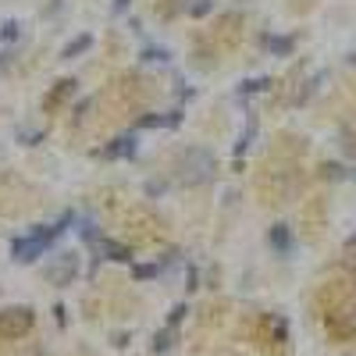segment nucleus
Segmentation results:
<instances>
[{
    "instance_id": "11",
    "label": "nucleus",
    "mask_w": 356,
    "mask_h": 356,
    "mask_svg": "<svg viewBox=\"0 0 356 356\" xmlns=\"http://www.w3.org/2000/svg\"><path fill=\"white\" fill-rule=\"evenodd\" d=\"M260 43H264L267 50H271L275 57H289V54H292V47H296V40H292V36H264Z\"/></svg>"
},
{
    "instance_id": "17",
    "label": "nucleus",
    "mask_w": 356,
    "mask_h": 356,
    "mask_svg": "<svg viewBox=\"0 0 356 356\" xmlns=\"http://www.w3.org/2000/svg\"><path fill=\"white\" fill-rule=\"evenodd\" d=\"M171 339H175V332H171V328L157 332V339H154V353H168V349H171Z\"/></svg>"
},
{
    "instance_id": "3",
    "label": "nucleus",
    "mask_w": 356,
    "mask_h": 356,
    "mask_svg": "<svg viewBox=\"0 0 356 356\" xmlns=\"http://www.w3.org/2000/svg\"><path fill=\"white\" fill-rule=\"evenodd\" d=\"M33 324H36L33 307H4V310H0V335H4V339L29 335V332H33Z\"/></svg>"
},
{
    "instance_id": "14",
    "label": "nucleus",
    "mask_w": 356,
    "mask_h": 356,
    "mask_svg": "<svg viewBox=\"0 0 356 356\" xmlns=\"http://www.w3.org/2000/svg\"><path fill=\"white\" fill-rule=\"evenodd\" d=\"M271 86V79H250L239 86V97H250V93H264V89Z\"/></svg>"
},
{
    "instance_id": "20",
    "label": "nucleus",
    "mask_w": 356,
    "mask_h": 356,
    "mask_svg": "<svg viewBox=\"0 0 356 356\" xmlns=\"http://www.w3.org/2000/svg\"><path fill=\"white\" fill-rule=\"evenodd\" d=\"M182 317H186V307H182V303H178V307L171 310V317H168V324H171V328H175V324H178V321H182Z\"/></svg>"
},
{
    "instance_id": "2",
    "label": "nucleus",
    "mask_w": 356,
    "mask_h": 356,
    "mask_svg": "<svg viewBox=\"0 0 356 356\" xmlns=\"http://www.w3.org/2000/svg\"><path fill=\"white\" fill-rule=\"evenodd\" d=\"M57 235H61V232H57L54 225H36L29 235H22V239L11 243V257L18 264H33V260H40L50 250V243L57 239Z\"/></svg>"
},
{
    "instance_id": "23",
    "label": "nucleus",
    "mask_w": 356,
    "mask_h": 356,
    "mask_svg": "<svg viewBox=\"0 0 356 356\" xmlns=\"http://www.w3.org/2000/svg\"><path fill=\"white\" fill-rule=\"evenodd\" d=\"M125 8H129V0H114V15H122Z\"/></svg>"
},
{
    "instance_id": "12",
    "label": "nucleus",
    "mask_w": 356,
    "mask_h": 356,
    "mask_svg": "<svg viewBox=\"0 0 356 356\" xmlns=\"http://www.w3.org/2000/svg\"><path fill=\"white\" fill-rule=\"evenodd\" d=\"M89 47H93V36H89V33H82V36H75L65 50H61V57H65V61H75V57H82Z\"/></svg>"
},
{
    "instance_id": "1",
    "label": "nucleus",
    "mask_w": 356,
    "mask_h": 356,
    "mask_svg": "<svg viewBox=\"0 0 356 356\" xmlns=\"http://www.w3.org/2000/svg\"><path fill=\"white\" fill-rule=\"evenodd\" d=\"M218 175V161L211 150H203V146H186L182 154L175 157V178L182 186H203L211 182Z\"/></svg>"
},
{
    "instance_id": "21",
    "label": "nucleus",
    "mask_w": 356,
    "mask_h": 356,
    "mask_svg": "<svg viewBox=\"0 0 356 356\" xmlns=\"http://www.w3.org/2000/svg\"><path fill=\"white\" fill-rule=\"evenodd\" d=\"M186 282H189V285H186L189 292H196V289H200V275H196V267H189V278H186Z\"/></svg>"
},
{
    "instance_id": "18",
    "label": "nucleus",
    "mask_w": 356,
    "mask_h": 356,
    "mask_svg": "<svg viewBox=\"0 0 356 356\" xmlns=\"http://www.w3.org/2000/svg\"><path fill=\"white\" fill-rule=\"evenodd\" d=\"M143 61L161 65V61H168V50H161V47H146V50H143Z\"/></svg>"
},
{
    "instance_id": "7",
    "label": "nucleus",
    "mask_w": 356,
    "mask_h": 356,
    "mask_svg": "<svg viewBox=\"0 0 356 356\" xmlns=\"http://www.w3.org/2000/svg\"><path fill=\"white\" fill-rule=\"evenodd\" d=\"M89 246L97 250V257H100V260H118V264H125V260L132 257V250H129L125 243H114V239H93Z\"/></svg>"
},
{
    "instance_id": "22",
    "label": "nucleus",
    "mask_w": 356,
    "mask_h": 356,
    "mask_svg": "<svg viewBox=\"0 0 356 356\" xmlns=\"http://www.w3.org/2000/svg\"><path fill=\"white\" fill-rule=\"evenodd\" d=\"M89 111H93V100H86V104H79V111H75V118H86Z\"/></svg>"
},
{
    "instance_id": "6",
    "label": "nucleus",
    "mask_w": 356,
    "mask_h": 356,
    "mask_svg": "<svg viewBox=\"0 0 356 356\" xmlns=\"http://www.w3.org/2000/svg\"><path fill=\"white\" fill-rule=\"evenodd\" d=\"M328 332L335 339H353L356 335V307H346V310L332 314L328 317Z\"/></svg>"
},
{
    "instance_id": "16",
    "label": "nucleus",
    "mask_w": 356,
    "mask_h": 356,
    "mask_svg": "<svg viewBox=\"0 0 356 356\" xmlns=\"http://www.w3.org/2000/svg\"><path fill=\"white\" fill-rule=\"evenodd\" d=\"M214 11V0H189V15L193 18H203V15H211Z\"/></svg>"
},
{
    "instance_id": "10",
    "label": "nucleus",
    "mask_w": 356,
    "mask_h": 356,
    "mask_svg": "<svg viewBox=\"0 0 356 356\" xmlns=\"http://www.w3.org/2000/svg\"><path fill=\"white\" fill-rule=\"evenodd\" d=\"M267 243H271V250H275V253L289 257V253H292V246H296L292 228H289V225H275L271 232H267Z\"/></svg>"
},
{
    "instance_id": "9",
    "label": "nucleus",
    "mask_w": 356,
    "mask_h": 356,
    "mask_svg": "<svg viewBox=\"0 0 356 356\" xmlns=\"http://www.w3.org/2000/svg\"><path fill=\"white\" fill-rule=\"evenodd\" d=\"M100 154H104V157H111V161H118V157H136V136L129 132V136H118V139H111Z\"/></svg>"
},
{
    "instance_id": "19",
    "label": "nucleus",
    "mask_w": 356,
    "mask_h": 356,
    "mask_svg": "<svg viewBox=\"0 0 356 356\" xmlns=\"http://www.w3.org/2000/svg\"><path fill=\"white\" fill-rule=\"evenodd\" d=\"M0 36H4V40H15V36H18V22H8L4 29H0Z\"/></svg>"
},
{
    "instance_id": "4",
    "label": "nucleus",
    "mask_w": 356,
    "mask_h": 356,
    "mask_svg": "<svg viewBox=\"0 0 356 356\" xmlns=\"http://www.w3.org/2000/svg\"><path fill=\"white\" fill-rule=\"evenodd\" d=\"M75 275H79V257L75 253H61L57 260H50L47 267H43V278L50 282V285H72L75 282Z\"/></svg>"
},
{
    "instance_id": "5",
    "label": "nucleus",
    "mask_w": 356,
    "mask_h": 356,
    "mask_svg": "<svg viewBox=\"0 0 356 356\" xmlns=\"http://www.w3.org/2000/svg\"><path fill=\"white\" fill-rule=\"evenodd\" d=\"M75 89H79V82H75V79H61V82H54V89L43 97V111H47V114H57V111H61V107L75 97Z\"/></svg>"
},
{
    "instance_id": "15",
    "label": "nucleus",
    "mask_w": 356,
    "mask_h": 356,
    "mask_svg": "<svg viewBox=\"0 0 356 356\" xmlns=\"http://www.w3.org/2000/svg\"><path fill=\"white\" fill-rule=\"evenodd\" d=\"M253 136H257V122H253V118H250V125H246V132H243V139H239V143H235V154H239V157L246 154V146L253 143Z\"/></svg>"
},
{
    "instance_id": "13",
    "label": "nucleus",
    "mask_w": 356,
    "mask_h": 356,
    "mask_svg": "<svg viewBox=\"0 0 356 356\" xmlns=\"http://www.w3.org/2000/svg\"><path fill=\"white\" fill-rule=\"evenodd\" d=\"M161 271V264H132V278L136 282H146V278H154Z\"/></svg>"
},
{
    "instance_id": "8",
    "label": "nucleus",
    "mask_w": 356,
    "mask_h": 356,
    "mask_svg": "<svg viewBox=\"0 0 356 356\" xmlns=\"http://www.w3.org/2000/svg\"><path fill=\"white\" fill-rule=\"evenodd\" d=\"M182 125V111H171V114H143L136 118V129H178Z\"/></svg>"
}]
</instances>
